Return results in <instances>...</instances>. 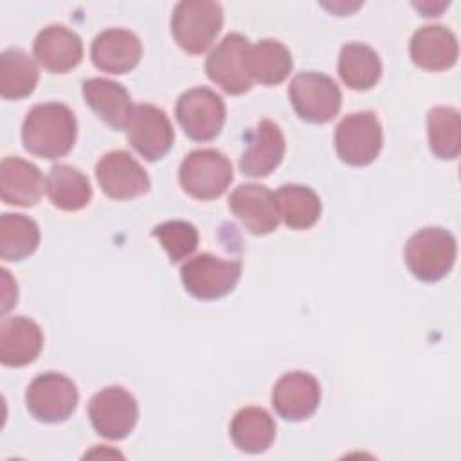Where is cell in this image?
<instances>
[{"label":"cell","instance_id":"2","mask_svg":"<svg viewBox=\"0 0 461 461\" xmlns=\"http://www.w3.org/2000/svg\"><path fill=\"white\" fill-rule=\"evenodd\" d=\"M457 243L443 227H425L414 232L405 245V263L412 276L425 283L443 279L454 267Z\"/></svg>","mask_w":461,"mask_h":461},{"label":"cell","instance_id":"15","mask_svg":"<svg viewBox=\"0 0 461 461\" xmlns=\"http://www.w3.org/2000/svg\"><path fill=\"white\" fill-rule=\"evenodd\" d=\"M321 402V385L306 371H290L283 375L272 389V407L286 421H303L310 418Z\"/></svg>","mask_w":461,"mask_h":461},{"label":"cell","instance_id":"19","mask_svg":"<svg viewBox=\"0 0 461 461\" xmlns=\"http://www.w3.org/2000/svg\"><path fill=\"white\" fill-rule=\"evenodd\" d=\"M409 54L420 68L430 72L447 70L457 61V38L445 25H423L412 34Z\"/></svg>","mask_w":461,"mask_h":461},{"label":"cell","instance_id":"17","mask_svg":"<svg viewBox=\"0 0 461 461\" xmlns=\"http://www.w3.org/2000/svg\"><path fill=\"white\" fill-rule=\"evenodd\" d=\"M90 56L99 70L108 74H126L139 65L142 45L131 31L112 27L94 38Z\"/></svg>","mask_w":461,"mask_h":461},{"label":"cell","instance_id":"10","mask_svg":"<svg viewBox=\"0 0 461 461\" xmlns=\"http://www.w3.org/2000/svg\"><path fill=\"white\" fill-rule=\"evenodd\" d=\"M88 418L97 434L106 439H124L137 425L135 396L121 385L101 389L88 402Z\"/></svg>","mask_w":461,"mask_h":461},{"label":"cell","instance_id":"8","mask_svg":"<svg viewBox=\"0 0 461 461\" xmlns=\"http://www.w3.org/2000/svg\"><path fill=\"white\" fill-rule=\"evenodd\" d=\"M175 113L189 139L207 142L218 137L223 128L225 103L214 90L207 86H194L178 97Z\"/></svg>","mask_w":461,"mask_h":461},{"label":"cell","instance_id":"13","mask_svg":"<svg viewBox=\"0 0 461 461\" xmlns=\"http://www.w3.org/2000/svg\"><path fill=\"white\" fill-rule=\"evenodd\" d=\"M95 178L103 193L115 200H130L149 191V176L126 151H110L95 164Z\"/></svg>","mask_w":461,"mask_h":461},{"label":"cell","instance_id":"26","mask_svg":"<svg viewBox=\"0 0 461 461\" xmlns=\"http://www.w3.org/2000/svg\"><path fill=\"white\" fill-rule=\"evenodd\" d=\"M339 76L351 90H369L382 76V61L369 45L351 41L340 49Z\"/></svg>","mask_w":461,"mask_h":461},{"label":"cell","instance_id":"22","mask_svg":"<svg viewBox=\"0 0 461 461\" xmlns=\"http://www.w3.org/2000/svg\"><path fill=\"white\" fill-rule=\"evenodd\" d=\"M45 180L38 166L20 157H5L0 164V191L7 205L32 207L40 202Z\"/></svg>","mask_w":461,"mask_h":461},{"label":"cell","instance_id":"31","mask_svg":"<svg viewBox=\"0 0 461 461\" xmlns=\"http://www.w3.org/2000/svg\"><path fill=\"white\" fill-rule=\"evenodd\" d=\"M162 249L167 252L171 263L187 259L198 247V230L193 223L184 220H169L157 225L151 232Z\"/></svg>","mask_w":461,"mask_h":461},{"label":"cell","instance_id":"1","mask_svg":"<svg viewBox=\"0 0 461 461\" xmlns=\"http://www.w3.org/2000/svg\"><path fill=\"white\" fill-rule=\"evenodd\" d=\"M77 135V121L74 112L61 103L34 104L22 124L23 148L41 158L65 157Z\"/></svg>","mask_w":461,"mask_h":461},{"label":"cell","instance_id":"23","mask_svg":"<svg viewBox=\"0 0 461 461\" xmlns=\"http://www.w3.org/2000/svg\"><path fill=\"white\" fill-rule=\"evenodd\" d=\"M245 68L250 81L261 85H279L292 72V54L277 40L249 43L245 52Z\"/></svg>","mask_w":461,"mask_h":461},{"label":"cell","instance_id":"18","mask_svg":"<svg viewBox=\"0 0 461 461\" xmlns=\"http://www.w3.org/2000/svg\"><path fill=\"white\" fill-rule=\"evenodd\" d=\"M285 135L281 128L270 121L263 119L250 131L247 148L240 158V169L247 176H267L270 175L285 157Z\"/></svg>","mask_w":461,"mask_h":461},{"label":"cell","instance_id":"28","mask_svg":"<svg viewBox=\"0 0 461 461\" xmlns=\"http://www.w3.org/2000/svg\"><path fill=\"white\" fill-rule=\"evenodd\" d=\"M279 216L290 229L306 230L321 216V198L308 185L285 184L276 193Z\"/></svg>","mask_w":461,"mask_h":461},{"label":"cell","instance_id":"9","mask_svg":"<svg viewBox=\"0 0 461 461\" xmlns=\"http://www.w3.org/2000/svg\"><path fill=\"white\" fill-rule=\"evenodd\" d=\"M382 144V124L373 112L349 113L335 130L337 155L349 166L371 164L378 157Z\"/></svg>","mask_w":461,"mask_h":461},{"label":"cell","instance_id":"29","mask_svg":"<svg viewBox=\"0 0 461 461\" xmlns=\"http://www.w3.org/2000/svg\"><path fill=\"white\" fill-rule=\"evenodd\" d=\"M40 243V229L34 220L23 214L5 212L0 216V258L22 261L34 254Z\"/></svg>","mask_w":461,"mask_h":461},{"label":"cell","instance_id":"11","mask_svg":"<svg viewBox=\"0 0 461 461\" xmlns=\"http://www.w3.org/2000/svg\"><path fill=\"white\" fill-rule=\"evenodd\" d=\"M126 135L133 149L149 162L164 158L175 140V131L166 112L148 103L133 108Z\"/></svg>","mask_w":461,"mask_h":461},{"label":"cell","instance_id":"24","mask_svg":"<svg viewBox=\"0 0 461 461\" xmlns=\"http://www.w3.org/2000/svg\"><path fill=\"white\" fill-rule=\"evenodd\" d=\"M276 438V421L263 407H243L230 421L234 447L247 454H261L270 448Z\"/></svg>","mask_w":461,"mask_h":461},{"label":"cell","instance_id":"7","mask_svg":"<svg viewBox=\"0 0 461 461\" xmlns=\"http://www.w3.org/2000/svg\"><path fill=\"white\" fill-rule=\"evenodd\" d=\"M76 384L56 371L38 375L25 391L29 412L41 423H59L72 416L77 407Z\"/></svg>","mask_w":461,"mask_h":461},{"label":"cell","instance_id":"12","mask_svg":"<svg viewBox=\"0 0 461 461\" xmlns=\"http://www.w3.org/2000/svg\"><path fill=\"white\" fill-rule=\"evenodd\" d=\"M249 40L240 32L227 34L207 56L205 72L212 83L230 95L250 90L252 81L245 68V52Z\"/></svg>","mask_w":461,"mask_h":461},{"label":"cell","instance_id":"25","mask_svg":"<svg viewBox=\"0 0 461 461\" xmlns=\"http://www.w3.org/2000/svg\"><path fill=\"white\" fill-rule=\"evenodd\" d=\"M45 191L54 207L79 211L92 200V185L85 173L68 164L52 166L45 178Z\"/></svg>","mask_w":461,"mask_h":461},{"label":"cell","instance_id":"32","mask_svg":"<svg viewBox=\"0 0 461 461\" xmlns=\"http://www.w3.org/2000/svg\"><path fill=\"white\" fill-rule=\"evenodd\" d=\"M2 283H4V294H2V313H5L9 308H13L14 304H16V283L14 281H11V285H7L9 283V272L4 268L2 270Z\"/></svg>","mask_w":461,"mask_h":461},{"label":"cell","instance_id":"16","mask_svg":"<svg viewBox=\"0 0 461 461\" xmlns=\"http://www.w3.org/2000/svg\"><path fill=\"white\" fill-rule=\"evenodd\" d=\"M36 61L52 74H65L83 58V41L72 29L52 23L43 27L32 43Z\"/></svg>","mask_w":461,"mask_h":461},{"label":"cell","instance_id":"6","mask_svg":"<svg viewBox=\"0 0 461 461\" xmlns=\"http://www.w3.org/2000/svg\"><path fill=\"white\" fill-rule=\"evenodd\" d=\"M290 101L295 113L313 124L331 121L342 104L337 83L321 72H301L290 83Z\"/></svg>","mask_w":461,"mask_h":461},{"label":"cell","instance_id":"21","mask_svg":"<svg viewBox=\"0 0 461 461\" xmlns=\"http://www.w3.org/2000/svg\"><path fill=\"white\" fill-rule=\"evenodd\" d=\"M43 348L40 326L27 317H7L0 324V360L7 367L34 362Z\"/></svg>","mask_w":461,"mask_h":461},{"label":"cell","instance_id":"14","mask_svg":"<svg viewBox=\"0 0 461 461\" xmlns=\"http://www.w3.org/2000/svg\"><path fill=\"white\" fill-rule=\"evenodd\" d=\"M229 209L254 236L274 232L281 221L276 194L261 184L238 185L229 198Z\"/></svg>","mask_w":461,"mask_h":461},{"label":"cell","instance_id":"3","mask_svg":"<svg viewBox=\"0 0 461 461\" xmlns=\"http://www.w3.org/2000/svg\"><path fill=\"white\" fill-rule=\"evenodd\" d=\"M223 25V9L212 0L178 2L171 14V34L189 54L205 52Z\"/></svg>","mask_w":461,"mask_h":461},{"label":"cell","instance_id":"27","mask_svg":"<svg viewBox=\"0 0 461 461\" xmlns=\"http://www.w3.org/2000/svg\"><path fill=\"white\" fill-rule=\"evenodd\" d=\"M38 79V67L25 50L11 47L0 54V95L4 99H23L31 95Z\"/></svg>","mask_w":461,"mask_h":461},{"label":"cell","instance_id":"20","mask_svg":"<svg viewBox=\"0 0 461 461\" xmlns=\"http://www.w3.org/2000/svg\"><path fill=\"white\" fill-rule=\"evenodd\" d=\"M85 103L113 130L128 128L133 113V104L128 90L112 79L90 77L81 86Z\"/></svg>","mask_w":461,"mask_h":461},{"label":"cell","instance_id":"30","mask_svg":"<svg viewBox=\"0 0 461 461\" xmlns=\"http://www.w3.org/2000/svg\"><path fill=\"white\" fill-rule=\"evenodd\" d=\"M427 135L430 151L443 160L461 153V117L452 106H434L427 113Z\"/></svg>","mask_w":461,"mask_h":461},{"label":"cell","instance_id":"4","mask_svg":"<svg viewBox=\"0 0 461 461\" xmlns=\"http://www.w3.org/2000/svg\"><path fill=\"white\" fill-rule=\"evenodd\" d=\"M234 178L230 160L218 149H194L180 164L178 182L196 200L220 198Z\"/></svg>","mask_w":461,"mask_h":461},{"label":"cell","instance_id":"5","mask_svg":"<svg viewBox=\"0 0 461 461\" xmlns=\"http://www.w3.org/2000/svg\"><path fill=\"white\" fill-rule=\"evenodd\" d=\"M241 277V263L216 258L209 252L187 259L180 268L184 288L196 299L212 301L234 290Z\"/></svg>","mask_w":461,"mask_h":461}]
</instances>
